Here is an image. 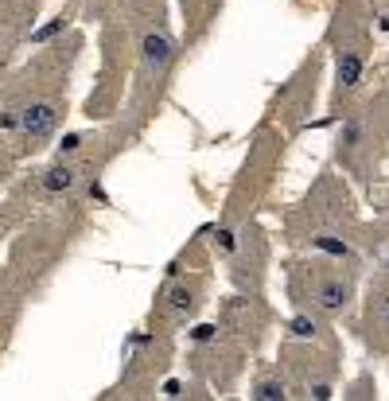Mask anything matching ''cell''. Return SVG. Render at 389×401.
<instances>
[{"label": "cell", "instance_id": "cell-1", "mask_svg": "<svg viewBox=\"0 0 389 401\" xmlns=\"http://www.w3.org/2000/svg\"><path fill=\"white\" fill-rule=\"evenodd\" d=\"M55 121H59V113H55V105H31V110L20 113V125L28 137H47V132L55 129Z\"/></svg>", "mask_w": 389, "mask_h": 401}, {"label": "cell", "instance_id": "cell-2", "mask_svg": "<svg viewBox=\"0 0 389 401\" xmlns=\"http://www.w3.org/2000/svg\"><path fill=\"white\" fill-rule=\"evenodd\" d=\"M171 51H176V47H171L168 36H148L144 39V63L156 66V71H164V66L171 63Z\"/></svg>", "mask_w": 389, "mask_h": 401}, {"label": "cell", "instance_id": "cell-3", "mask_svg": "<svg viewBox=\"0 0 389 401\" xmlns=\"http://www.w3.org/2000/svg\"><path fill=\"white\" fill-rule=\"evenodd\" d=\"M70 183H74V168H51L47 179H43V187L47 191H66Z\"/></svg>", "mask_w": 389, "mask_h": 401}, {"label": "cell", "instance_id": "cell-4", "mask_svg": "<svg viewBox=\"0 0 389 401\" xmlns=\"http://www.w3.org/2000/svg\"><path fill=\"white\" fill-rule=\"evenodd\" d=\"M284 394V386H277V382H261L257 386V397H280Z\"/></svg>", "mask_w": 389, "mask_h": 401}, {"label": "cell", "instance_id": "cell-5", "mask_svg": "<svg viewBox=\"0 0 389 401\" xmlns=\"http://www.w3.org/2000/svg\"><path fill=\"white\" fill-rule=\"evenodd\" d=\"M74 148H82V137H66L63 140V152H74Z\"/></svg>", "mask_w": 389, "mask_h": 401}]
</instances>
